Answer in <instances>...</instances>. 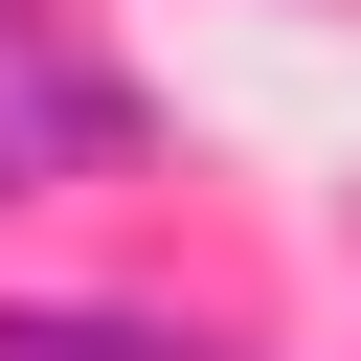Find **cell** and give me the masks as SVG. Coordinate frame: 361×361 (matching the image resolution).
Segmentation results:
<instances>
[{
    "label": "cell",
    "mask_w": 361,
    "mask_h": 361,
    "mask_svg": "<svg viewBox=\"0 0 361 361\" xmlns=\"http://www.w3.org/2000/svg\"><path fill=\"white\" fill-rule=\"evenodd\" d=\"M0 361H203L180 316H0Z\"/></svg>",
    "instance_id": "cell-1"
}]
</instances>
